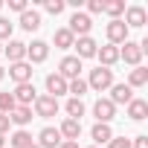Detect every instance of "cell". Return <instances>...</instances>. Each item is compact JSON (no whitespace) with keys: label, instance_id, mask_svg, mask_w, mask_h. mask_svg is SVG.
Returning a JSON list of instances; mask_svg holds the SVG:
<instances>
[{"label":"cell","instance_id":"obj_1","mask_svg":"<svg viewBox=\"0 0 148 148\" xmlns=\"http://www.w3.org/2000/svg\"><path fill=\"white\" fill-rule=\"evenodd\" d=\"M87 87L90 90H96V93H105V90H110L113 87V70H108V67H93L90 73H87Z\"/></svg>","mask_w":148,"mask_h":148},{"label":"cell","instance_id":"obj_2","mask_svg":"<svg viewBox=\"0 0 148 148\" xmlns=\"http://www.w3.org/2000/svg\"><path fill=\"white\" fill-rule=\"evenodd\" d=\"M58 110H61V102H58V99H52V96H47V93H38V99H35V105H32V113H35V116L52 119V116H58Z\"/></svg>","mask_w":148,"mask_h":148},{"label":"cell","instance_id":"obj_3","mask_svg":"<svg viewBox=\"0 0 148 148\" xmlns=\"http://www.w3.org/2000/svg\"><path fill=\"white\" fill-rule=\"evenodd\" d=\"M142 55H145V52H142L139 41H131V38H128V41L119 47V61H125L131 70H134V67H142Z\"/></svg>","mask_w":148,"mask_h":148},{"label":"cell","instance_id":"obj_4","mask_svg":"<svg viewBox=\"0 0 148 148\" xmlns=\"http://www.w3.org/2000/svg\"><path fill=\"white\" fill-rule=\"evenodd\" d=\"M82 70H84V61H79L76 55H64L61 61H58V76L61 79H67V82H73V79H82Z\"/></svg>","mask_w":148,"mask_h":148},{"label":"cell","instance_id":"obj_5","mask_svg":"<svg viewBox=\"0 0 148 148\" xmlns=\"http://www.w3.org/2000/svg\"><path fill=\"white\" fill-rule=\"evenodd\" d=\"M67 29L76 35V38H84V35H90V29H93V18H90L87 12H73L70 21H67Z\"/></svg>","mask_w":148,"mask_h":148},{"label":"cell","instance_id":"obj_6","mask_svg":"<svg viewBox=\"0 0 148 148\" xmlns=\"http://www.w3.org/2000/svg\"><path fill=\"white\" fill-rule=\"evenodd\" d=\"M105 35H108V44H113V47H122V44L128 41L131 29H128V26H125V21L119 18V21H108V23H105Z\"/></svg>","mask_w":148,"mask_h":148},{"label":"cell","instance_id":"obj_7","mask_svg":"<svg viewBox=\"0 0 148 148\" xmlns=\"http://www.w3.org/2000/svg\"><path fill=\"white\" fill-rule=\"evenodd\" d=\"M73 49H76V58H79V61H87V58H96L99 41H96L93 35H84V38H76V44H73Z\"/></svg>","mask_w":148,"mask_h":148},{"label":"cell","instance_id":"obj_8","mask_svg":"<svg viewBox=\"0 0 148 148\" xmlns=\"http://www.w3.org/2000/svg\"><path fill=\"white\" fill-rule=\"evenodd\" d=\"M125 26L128 29H139V26H145L148 23V12H145V6H139V3H134V6H125Z\"/></svg>","mask_w":148,"mask_h":148},{"label":"cell","instance_id":"obj_9","mask_svg":"<svg viewBox=\"0 0 148 148\" xmlns=\"http://www.w3.org/2000/svg\"><path fill=\"white\" fill-rule=\"evenodd\" d=\"M93 116H96V122H105V125H110V119L116 116V105H113L108 96H99V99L93 102Z\"/></svg>","mask_w":148,"mask_h":148},{"label":"cell","instance_id":"obj_10","mask_svg":"<svg viewBox=\"0 0 148 148\" xmlns=\"http://www.w3.org/2000/svg\"><path fill=\"white\" fill-rule=\"evenodd\" d=\"M47 58H49V44L47 41L35 38L32 44H26V61L29 64H44Z\"/></svg>","mask_w":148,"mask_h":148},{"label":"cell","instance_id":"obj_11","mask_svg":"<svg viewBox=\"0 0 148 148\" xmlns=\"http://www.w3.org/2000/svg\"><path fill=\"white\" fill-rule=\"evenodd\" d=\"M12 96H15V105L32 108V105H35V99H38V90H35V84H32V82H26V84H15Z\"/></svg>","mask_w":148,"mask_h":148},{"label":"cell","instance_id":"obj_12","mask_svg":"<svg viewBox=\"0 0 148 148\" xmlns=\"http://www.w3.org/2000/svg\"><path fill=\"white\" fill-rule=\"evenodd\" d=\"M32 64L29 61H18V64H9V70H6V76L15 82V84H26V82H32Z\"/></svg>","mask_w":148,"mask_h":148},{"label":"cell","instance_id":"obj_13","mask_svg":"<svg viewBox=\"0 0 148 148\" xmlns=\"http://www.w3.org/2000/svg\"><path fill=\"white\" fill-rule=\"evenodd\" d=\"M125 116H128L131 122H142V119H148V102L139 99V96H134V99L125 105Z\"/></svg>","mask_w":148,"mask_h":148},{"label":"cell","instance_id":"obj_14","mask_svg":"<svg viewBox=\"0 0 148 148\" xmlns=\"http://www.w3.org/2000/svg\"><path fill=\"white\" fill-rule=\"evenodd\" d=\"M3 55L9 58V64L26 61V44H23V41H18V38H12V41H6V44H3Z\"/></svg>","mask_w":148,"mask_h":148},{"label":"cell","instance_id":"obj_15","mask_svg":"<svg viewBox=\"0 0 148 148\" xmlns=\"http://www.w3.org/2000/svg\"><path fill=\"white\" fill-rule=\"evenodd\" d=\"M38 148H58L64 139H61V134H58V128H52V125H47V128H41L38 131Z\"/></svg>","mask_w":148,"mask_h":148},{"label":"cell","instance_id":"obj_16","mask_svg":"<svg viewBox=\"0 0 148 148\" xmlns=\"http://www.w3.org/2000/svg\"><path fill=\"white\" fill-rule=\"evenodd\" d=\"M96 58H99V67L113 70V64H119V47L105 44V47H99V49H96Z\"/></svg>","mask_w":148,"mask_h":148},{"label":"cell","instance_id":"obj_17","mask_svg":"<svg viewBox=\"0 0 148 148\" xmlns=\"http://www.w3.org/2000/svg\"><path fill=\"white\" fill-rule=\"evenodd\" d=\"M58 134H61V139H70V142H79V136H82V122L79 119H61V125H58Z\"/></svg>","mask_w":148,"mask_h":148},{"label":"cell","instance_id":"obj_18","mask_svg":"<svg viewBox=\"0 0 148 148\" xmlns=\"http://www.w3.org/2000/svg\"><path fill=\"white\" fill-rule=\"evenodd\" d=\"M44 87H47V96L58 99V96H64V93H67V79H61L58 73H49V76L44 79Z\"/></svg>","mask_w":148,"mask_h":148},{"label":"cell","instance_id":"obj_19","mask_svg":"<svg viewBox=\"0 0 148 148\" xmlns=\"http://www.w3.org/2000/svg\"><path fill=\"white\" fill-rule=\"evenodd\" d=\"M108 99L119 108V105H128V102L134 99V90H131L125 82H113V87H110V96H108Z\"/></svg>","mask_w":148,"mask_h":148},{"label":"cell","instance_id":"obj_20","mask_svg":"<svg viewBox=\"0 0 148 148\" xmlns=\"http://www.w3.org/2000/svg\"><path fill=\"white\" fill-rule=\"evenodd\" d=\"M32 119H35L32 108H23V105H18V108H15V110L9 113V122H12L15 128H23V131H26V128L32 125Z\"/></svg>","mask_w":148,"mask_h":148},{"label":"cell","instance_id":"obj_21","mask_svg":"<svg viewBox=\"0 0 148 148\" xmlns=\"http://www.w3.org/2000/svg\"><path fill=\"white\" fill-rule=\"evenodd\" d=\"M113 136H116V134H113V128H110V125H105V122H96V125L90 128V139H93V145H99V148H102V145H108Z\"/></svg>","mask_w":148,"mask_h":148},{"label":"cell","instance_id":"obj_22","mask_svg":"<svg viewBox=\"0 0 148 148\" xmlns=\"http://www.w3.org/2000/svg\"><path fill=\"white\" fill-rule=\"evenodd\" d=\"M125 84H128L131 90H142V87L148 84V67H134V70H128Z\"/></svg>","mask_w":148,"mask_h":148},{"label":"cell","instance_id":"obj_23","mask_svg":"<svg viewBox=\"0 0 148 148\" xmlns=\"http://www.w3.org/2000/svg\"><path fill=\"white\" fill-rule=\"evenodd\" d=\"M52 44H55V49H73V44H76V35H73L67 26H58V29L52 32Z\"/></svg>","mask_w":148,"mask_h":148},{"label":"cell","instance_id":"obj_24","mask_svg":"<svg viewBox=\"0 0 148 148\" xmlns=\"http://www.w3.org/2000/svg\"><path fill=\"white\" fill-rule=\"evenodd\" d=\"M18 23H21L23 32H38V29H41V12H38V9H26Z\"/></svg>","mask_w":148,"mask_h":148},{"label":"cell","instance_id":"obj_25","mask_svg":"<svg viewBox=\"0 0 148 148\" xmlns=\"http://www.w3.org/2000/svg\"><path fill=\"white\" fill-rule=\"evenodd\" d=\"M6 139H9V148H26V145H32V142H35V139H32V134H29V131H23V128L12 131Z\"/></svg>","mask_w":148,"mask_h":148},{"label":"cell","instance_id":"obj_26","mask_svg":"<svg viewBox=\"0 0 148 148\" xmlns=\"http://www.w3.org/2000/svg\"><path fill=\"white\" fill-rule=\"evenodd\" d=\"M64 113H67V119H79L82 122V116L87 113V108H84L82 99H67L64 102Z\"/></svg>","mask_w":148,"mask_h":148},{"label":"cell","instance_id":"obj_27","mask_svg":"<svg viewBox=\"0 0 148 148\" xmlns=\"http://www.w3.org/2000/svg\"><path fill=\"white\" fill-rule=\"evenodd\" d=\"M102 15H108L110 21H119V18L125 15V0H105Z\"/></svg>","mask_w":148,"mask_h":148},{"label":"cell","instance_id":"obj_28","mask_svg":"<svg viewBox=\"0 0 148 148\" xmlns=\"http://www.w3.org/2000/svg\"><path fill=\"white\" fill-rule=\"evenodd\" d=\"M87 90H90V87H87L84 79H73V82H67V93H70V99H82Z\"/></svg>","mask_w":148,"mask_h":148},{"label":"cell","instance_id":"obj_29","mask_svg":"<svg viewBox=\"0 0 148 148\" xmlns=\"http://www.w3.org/2000/svg\"><path fill=\"white\" fill-rule=\"evenodd\" d=\"M12 32H15V23H12L9 18H3V15H0V44L12 41Z\"/></svg>","mask_w":148,"mask_h":148},{"label":"cell","instance_id":"obj_30","mask_svg":"<svg viewBox=\"0 0 148 148\" xmlns=\"http://www.w3.org/2000/svg\"><path fill=\"white\" fill-rule=\"evenodd\" d=\"M15 108H18V105H15V96H12L9 90H3V93H0V113H6V116H9Z\"/></svg>","mask_w":148,"mask_h":148},{"label":"cell","instance_id":"obj_31","mask_svg":"<svg viewBox=\"0 0 148 148\" xmlns=\"http://www.w3.org/2000/svg\"><path fill=\"white\" fill-rule=\"evenodd\" d=\"M44 9H47V15H55V18H58V15L67 9V3H64V0H47Z\"/></svg>","mask_w":148,"mask_h":148},{"label":"cell","instance_id":"obj_32","mask_svg":"<svg viewBox=\"0 0 148 148\" xmlns=\"http://www.w3.org/2000/svg\"><path fill=\"white\" fill-rule=\"evenodd\" d=\"M105 0H87V15H102Z\"/></svg>","mask_w":148,"mask_h":148},{"label":"cell","instance_id":"obj_33","mask_svg":"<svg viewBox=\"0 0 148 148\" xmlns=\"http://www.w3.org/2000/svg\"><path fill=\"white\" fill-rule=\"evenodd\" d=\"M108 148H131V139H128V136H113V139L108 142Z\"/></svg>","mask_w":148,"mask_h":148},{"label":"cell","instance_id":"obj_34","mask_svg":"<svg viewBox=\"0 0 148 148\" xmlns=\"http://www.w3.org/2000/svg\"><path fill=\"white\" fill-rule=\"evenodd\" d=\"M9 9L18 12V15H23V12L29 9V3H26V0H9Z\"/></svg>","mask_w":148,"mask_h":148},{"label":"cell","instance_id":"obj_35","mask_svg":"<svg viewBox=\"0 0 148 148\" xmlns=\"http://www.w3.org/2000/svg\"><path fill=\"white\" fill-rule=\"evenodd\" d=\"M9 131H12L9 116H6V113H0V136H9Z\"/></svg>","mask_w":148,"mask_h":148},{"label":"cell","instance_id":"obj_36","mask_svg":"<svg viewBox=\"0 0 148 148\" xmlns=\"http://www.w3.org/2000/svg\"><path fill=\"white\" fill-rule=\"evenodd\" d=\"M131 148H148V134H139L131 139Z\"/></svg>","mask_w":148,"mask_h":148},{"label":"cell","instance_id":"obj_37","mask_svg":"<svg viewBox=\"0 0 148 148\" xmlns=\"http://www.w3.org/2000/svg\"><path fill=\"white\" fill-rule=\"evenodd\" d=\"M58 148H79V142H70V139H64V142H61Z\"/></svg>","mask_w":148,"mask_h":148},{"label":"cell","instance_id":"obj_38","mask_svg":"<svg viewBox=\"0 0 148 148\" xmlns=\"http://www.w3.org/2000/svg\"><path fill=\"white\" fill-rule=\"evenodd\" d=\"M3 79H6V67L0 64V82H3Z\"/></svg>","mask_w":148,"mask_h":148},{"label":"cell","instance_id":"obj_39","mask_svg":"<svg viewBox=\"0 0 148 148\" xmlns=\"http://www.w3.org/2000/svg\"><path fill=\"white\" fill-rule=\"evenodd\" d=\"M0 148H6V136H0Z\"/></svg>","mask_w":148,"mask_h":148},{"label":"cell","instance_id":"obj_40","mask_svg":"<svg viewBox=\"0 0 148 148\" xmlns=\"http://www.w3.org/2000/svg\"><path fill=\"white\" fill-rule=\"evenodd\" d=\"M26 148H38V142H32V145H26Z\"/></svg>","mask_w":148,"mask_h":148},{"label":"cell","instance_id":"obj_41","mask_svg":"<svg viewBox=\"0 0 148 148\" xmlns=\"http://www.w3.org/2000/svg\"><path fill=\"white\" fill-rule=\"evenodd\" d=\"M84 148H99V145H84Z\"/></svg>","mask_w":148,"mask_h":148},{"label":"cell","instance_id":"obj_42","mask_svg":"<svg viewBox=\"0 0 148 148\" xmlns=\"http://www.w3.org/2000/svg\"><path fill=\"white\" fill-rule=\"evenodd\" d=\"M0 55H3V44H0Z\"/></svg>","mask_w":148,"mask_h":148},{"label":"cell","instance_id":"obj_43","mask_svg":"<svg viewBox=\"0 0 148 148\" xmlns=\"http://www.w3.org/2000/svg\"><path fill=\"white\" fill-rule=\"evenodd\" d=\"M0 9H3V0H0Z\"/></svg>","mask_w":148,"mask_h":148}]
</instances>
